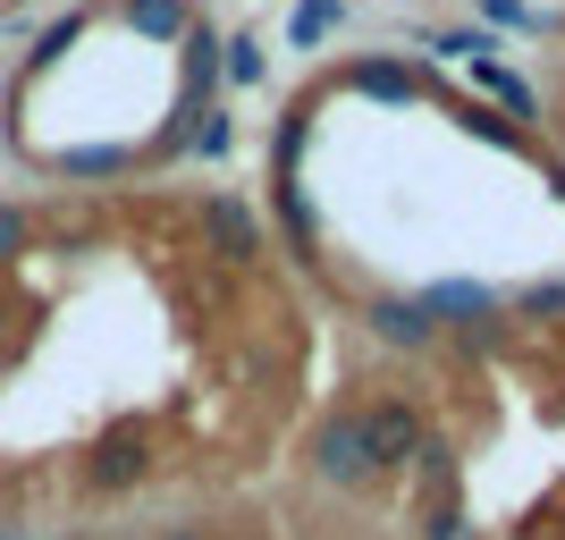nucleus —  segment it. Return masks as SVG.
Wrapping results in <instances>:
<instances>
[{"mask_svg": "<svg viewBox=\"0 0 565 540\" xmlns=\"http://www.w3.org/2000/svg\"><path fill=\"white\" fill-rule=\"evenodd\" d=\"M354 423H363V447H372V473H414V456L430 447V414L405 398V389L354 405Z\"/></svg>", "mask_w": 565, "mask_h": 540, "instance_id": "obj_1", "label": "nucleus"}, {"mask_svg": "<svg viewBox=\"0 0 565 540\" xmlns=\"http://www.w3.org/2000/svg\"><path fill=\"white\" fill-rule=\"evenodd\" d=\"M136 481H152V440H143L136 423L102 431V440L85 447V490L94 498H127Z\"/></svg>", "mask_w": 565, "mask_h": 540, "instance_id": "obj_2", "label": "nucleus"}, {"mask_svg": "<svg viewBox=\"0 0 565 540\" xmlns=\"http://www.w3.org/2000/svg\"><path fill=\"white\" fill-rule=\"evenodd\" d=\"M312 473L330 481V490H372V447H363V423H354V405H338L330 423H321V440H312Z\"/></svg>", "mask_w": 565, "mask_h": 540, "instance_id": "obj_3", "label": "nucleus"}, {"mask_svg": "<svg viewBox=\"0 0 565 540\" xmlns=\"http://www.w3.org/2000/svg\"><path fill=\"white\" fill-rule=\"evenodd\" d=\"M203 236H212V254L228 262V271L262 262V229H254V212H245L236 194H212V203H203Z\"/></svg>", "mask_w": 565, "mask_h": 540, "instance_id": "obj_4", "label": "nucleus"}, {"mask_svg": "<svg viewBox=\"0 0 565 540\" xmlns=\"http://www.w3.org/2000/svg\"><path fill=\"white\" fill-rule=\"evenodd\" d=\"M363 321H372L380 347H405V354H423L430 338H439V321H430L414 296H372V305H363Z\"/></svg>", "mask_w": 565, "mask_h": 540, "instance_id": "obj_5", "label": "nucleus"}, {"mask_svg": "<svg viewBox=\"0 0 565 540\" xmlns=\"http://www.w3.org/2000/svg\"><path fill=\"white\" fill-rule=\"evenodd\" d=\"M414 305H423L430 321H456V329L472 338V329H481V321L498 313V287H481V279H439V287H423Z\"/></svg>", "mask_w": 565, "mask_h": 540, "instance_id": "obj_6", "label": "nucleus"}, {"mask_svg": "<svg viewBox=\"0 0 565 540\" xmlns=\"http://www.w3.org/2000/svg\"><path fill=\"white\" fill-rule=\"evenodd\" d=\"M347 94H372V102H423V76L405 68V60H354L347 68Z\"/></svg>", "mask_w": 565, "mask_h": 540, "instance_id": "obj_7", "label": "nucleus"}, {"mask_svg": "<svg viewBox=\"0 0 565 540\" xmlns=\"http://www.w3.org/2000/svg\"><path fill=\"white\" fill-rule=\"evenodd\" d=\"M186 60H178V68H186V110H212V94H220V34L212 25H186Z\"/></svg>", "mask_w": 565, "mask_h": 540, "instance_id": "obj_8", "label": "nucleus"}, {"mask_svg": "<svg viewBox=\"0 0 565 540\" xmlns=\"http://www.w3.org/2000/svg\"><path fill=\"white\" fill-rule=\"evenodd\" d=\"M118 18L136 25L143 43H186V0H118Z\"/></svg>", "mask_w": 565, "mask_h": 540, "instance_id": "obj_9", "label": "nucleus"}, {"mask_svg": "<svg viewBox=\"0 0 565 540\" xmlns=\"http://www.w3.org/2000/svg\"><path fill=\"white\" fill-rule=\"evenodd\" d=\"M60 178H127L136 169V144H76V152H51Z\"/></svg>", "mask_w": 565, "mask_h": 540, "instance_id": "obj_10", "label": "nucleus"}, {"mask_svg": "<svg viewBox=\"0 0 565 540\" xmlns=\"http://www.w3.org/2000/svg\"><path fill=\"white\" fill-rule=\"evenodd\" d=\"M338 25H347V0H305V9L287 18V43H330Z\"/></svg>", "mask_w": 565, "mask_h": 540, "instance_id": "obj_11", "label": "nucleus"}, {"mask_svg": "<svg viewBox=\"0 0 565 540\" xmlns=\"http://www.w3.org/2000/svg\"><path fill=\"white\" fill-rule=\"evenodd\" d=\"M472 76H481V85H490V94L507 102L515 118H541V102H532V85H523L515 68H498V60H472Z\"/></svg>", "mask_w": 565, "mask_h": 540, "instance_id": "obj_12", "label": "nucleus"}, {"mask_svg": "<svg viewBox=\"0 0 565 540\" xmlns=\"http://www.w3.org/2000/svg\"><path fill=\"white\" fill-rule=\"evenodd\" d=\"M430 51H439V60H498V34H481V25H448V34H430Z\"/></svg>", "mask_w": 565, "mask_h": 540, "instance_id": "obj_13", "label": "nucleus"}, {"mask_svg": "<svg viewBox=\"0 0 565 540\" xmlns=\"http://www.w3.org/2000/svg\"><path fill=\"white\" fill-rule=\"evenodd\" d=\"M220 76H228V85H262V43L254 34H228V43H220Z\"/></svg>", "mask_w": 565, "mask_h": 540, "instance_id": "obj_14", "label": "nucleus"}, {"mask_svg": "<svg viewBox=\"0 0 565 540\" xmlns=\"http://www.w3.org/2000/svg\"><path fill=\"white\" fill-rule=\"evenodd\" d=\"M76 43H85V18H60V25L43 34V43H34V60H25V68H34V76H43V68H60V60H68Z\"/></svg>", "mask_w": 565, "mask_h": 540, "instance_id": "obj_15", "label": "nucleus"}, {"mask_svg": "<svg viewBox=\"0 0 565 540\" xmlns=\"http://www.w3.org/2000/svg\"><path fill=\"white\" fill-rule=\"evenodd\" d=\"M465 127L481 144H498V152H523V127H515V118H498V110H481V102H465Z\"/></svg>", "mask_w": 565, "mask_h": 540, "instance_id": "obj_16", "label": "nucleus"}, {"mask_svg": "<svg viewBox=\"0 0 565 540\" xmlns=\"http://www.w3.org/2000/svg\"><path fill=\"white\" fill-rule=\"evenodd\" d=\"M25 245H34V220H25L18 203H0V262H18Z\"/></svg>", "mask_w": 565, "mask_h": 540, "instance_id": "obj_17", "label": "nucleus"}, {"mask_svg": "<svg viewBox=\"0 0 565 540\" xmlns=\"http://www.w3.org/2000/svg\"><path fill=\"white\" fill-rule=\"evenodd\" d=\"M423 540H472L465 507H456V498H439V507H430V523H423Z\"/></svg>", "mask_w": 565, "mask_h": 540, "instance_id": "obj_18", "label": "nucleus"}, {"mask_svg": "<svg viewBox=\"0 0 565 540\" xmlns=\"http://www.w3.org/2000/svg\"><path fill=\"white\" fill-rule=\"evenodd\" d=\"M515 313H523V321H548V313H565V287H523Z\"/></svg>", "mask_w": 565, "mask_h": 540, "instance_id": "obj_19", "label": "nucleus"}, {"mask_svg": "<svg viewBox=\"0 0 565 540\" xmlns=\"http://www.w3.org/2000/svg\"><path fill=\"white\" fill-rule=\"evenodd\" d=\"M541 178H548V194H557V203H565V161H557V152H548V161H541Z\"/></svg>", "mask_w": 565, "mask_h": 540, "instance_id": "obj_20", "label": "nucleus"}, {"mask_svg": "<svg viewBox=\"0 0 565 540\" xmlns=\"http://www.w3.org/2000/svg\"><path fill=\"white\" fill-rule=\"evenodd\" d=\"M161 540H212V532H203V523H169Z\"/></svg>", "mask_w": 565, "mask_h": 540, "instance_id": "obj_21", "label": "nucleus"}, {"mask_svg": "<svg viewBox=\"0 0 565 540\" xmlns=\"http://www.w3.org/2000/svg\"><path fill=\"white\" fill-rule=\"evenodd\" d=\"M0 540H25V532H0Z\"/></svg>", "mask_w": 565, "mask_h": 540, "instance_id": "obj_22", "label": "nucleus"}]
</instances>
